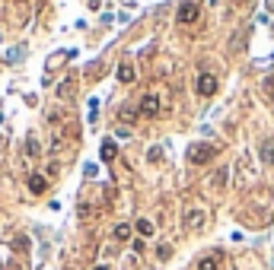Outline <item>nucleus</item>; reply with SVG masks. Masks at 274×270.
Masks as SVG:
<instances>
[{
  "instance_id": "nucleus-14",
  "label": "nucleus",
  "mask_w": 274,
  "mask_h": 270,
  "mask_svg": "<svg viewBox=\"0 0 274 270\" xmlns=\"http://www.w3.org/2000/svg\"><path fill=\"white\" fill-rule=\"evenodd\" d=\"M74 92H76V83L74 80H64L61 86H58V95H61V99H70Z\"/></svg>"
},
{
  "instance_id": "nucleus-8",
  "label": "nucleus",
  "mask_w": 274,
  "mask_h": 270,
  "mask_svg": "<svg viewBox=\"0 0 274 270\" xmlns=\"http://www.w3.org/2000/svg\"><path fill=\"white\" fill-rule=\"evenodd\" d=\"M102 162H112L115 159V156H118V146H115V140H106V143H102Z\"/></svg>"
},
{
  "instance_id": "nucleus-16",
  "label": "nucleus",
  "mask_w": 274,
  "mask_h": 270,
  "mask_svg": "<svg viewBox=\"0 0 274 270\" xmlns=\"http://www.w3.org/2000/svg\"><path fill=\"white\" fill-rule=\"evenodd\" d=\"M226 178H230V172L226 169H217V172H214V188H224Z\"/></svg>"
},
{
  "instance_id": "nucleus-1",
  "label": "nucleus",
  "mask_w": 274,
  "mask_h": 270,
  "mask_svg": "<svg viewBox=\"0 0 274 270\" xmlns=\"http://www.w3.org/2000/svg\"><path fill=\"white\" fill-rule=\"evenodd\" d=\"M214 156H217V146L214 143H192L188 146V162L192 165H204V162H210Z\"/></svg>"
},
{
  "instance_id": "nucleus-18",
  "label": "nucleus",
  "mask_w": 274,
  "mask_h": 270,
  "mask_svg": "<svg viewBox=\"0 0 274 270\" xmlns=\"http://www.w3.org/2000/svg\"><path fill=\"white\" fill-rule=\"evenodd\" d=\"M160 153H162V150H160V146H153V150L147 153V159H150V162H160V159H162V156H160Z\"/></svg>"
},
{
  "instance_id": "nucleus-13",
  "label": "nucleus",
  "mask_w": 274,
  "mask_h": 270,
  "mask_svg": "<svg viewBox=\"0 0 274 270\" xmlns=\"http://www.w3.org/2000/svg\"><path fill=\"white\" fill-rule=\"evenodd\" d=\"M112 235H115L118 242H128V239H131V226H128V223H118L115 229H112Z\"/></svg>"
},
{
  "instance_id": "nucleus-17",
  "label": "nucleus",
  "mask_w": 274,
  "mask_h": 270,
  "mask_svg": "<svg viewBox=\"0 0 274 270\" xmlns=\"http://www.w3.org/2000/svg\"><path fill=\"white\" fill-rule=\"evenodd\" d=\"M156 258H160V261H169V258H172V248H169V245H160V248H156Z\"/></svg>"
},
{
  "instance_id": "nucleus-6",
  "label": "nucleus",
  "mask_w": 274,
  "mask_h": 270,
  "mask_svg": "<svg viewBox=\"0 0 274 270\" xmlns=\"http://www.w3.org/2000/svg\"><path fill=\"white\" fill-rule=\"evenodd\" d=\"M258 156H262V162H264V165H274V137H268V140H262V146H258Z\"/></svg>"
},
{
  "instance_id": "nucleus-2",
  "label": "nucleus",
  "mask_w": 274,
  "mask_h": 270,
  "mask_svg": "<svg viewBox=\"0 0 274 270\" xmlns=\"http://www.w3.org/2000/svg\"><path fill=\"white\" fill-rule=\"evenodd\" d=\"M198 16H201V6L194 3V0H185L182 6H178V13H176V19L182 22V25H192V22H198Z\"/></svg>"
},
{
  "instance_id": "nucleus-19",
  "label": "nucleus",
  "mask_w": 274,
  "mask_h": 270,
  "mask_svg": "<svg viewBox=\"0 0 274 270\" xmlns=\"http://www.w3.org/2000/svg\"><path fill=\"white\" fill-rule=\"evenodd\" d=\"M92 270H108V267H106V264H99V267H92Z\"/></svg>"
},
{
  "instance_id": "nucleus-7",
  "label": "nucleus",
  "mask_w": 274,
  "mask_h": 270,
  "mask_svg": "<svg viewBox=\"0 0 274 270\" xmlns=\"http://www.w3.org/2000/svg\"><path fill=\"white\" fill-rule=\"evenodd\" d=\"M45 188H48L45 175H29V191L32 194H45Z\"/></svg>"
},
{
  "instance_id": "nucleus-5",
  "label": "nucleus",
  "mask_w": 274,
  "mask_h": 270,
  "mask_svg": "<svg viewBox=\"0 0 274 270\" xmlns=\"http://www.w3.org/2000/svg\"><path fill=\"white\" fill-rule=\"evenodd\" d=\"M217 76H214V73H201L198 76V92L201 95H214V92H217Z\"/></svg>"
},
{
  "instance_id": "nucleus-12",
  "label": "nucleus",
  "mask_w": 274,
  "mask_h": 270,
  "mask_svg": "<svg viewBox=\"0 0 274 270\" xmlns=\"http://www.w3.org/2000/svg\"><path fill=\"white\" fill-rule=\"evenodd\" d=\"M220 267V255H208V258H201V264L198 270H217Z\"/></svg>"
},
{
  "instance_id": "nucleus-4",
  "label": "nucleus",
  "mask_w": 274,
  "mask_h": 270,
  "mask_svg": "<svg viewBox=\"0 0 274 270\" xmlns=\"http://www.w3.org/2000/svg\"><path fill=\"white\" fill-rule=\"evenodd\" d=\"M204 223H208V213H204V210H198V207L185 213V229L198 232V229H204Z\"/></svg>"
},
{
  "instance_id": "nucleus-15",
  "label": "nucleus",
  "mask_w": 274,
  "mask_h": 270,
  "mask_svg": "<svg viewBox=\"0 0 274 270\" xmlns=\"http://www.w3.org/2000/svg\"><path fill=\"white\" fill-rule=\"evenodd\" d=\"M26 153H29L32 159H38V156H42V143L36 140V137H29V140H26Z\"/></svg>"
},
{
  "instance_id": "nucleus-11",
  "label": "nucleus",
  "mask_w": 274,
  "mask_h": 270,
  "mask_svg": "<svg viewBox=\"0 0 274 270\" xmlns=\"http://www.w3.org/2000/svg\"><path fill=\"white\" fill-rule=\"evenodd\" d=\"M118 121H122L124 127H131L137 121V108H122V111H118Z\"/></svg>"
},
{
  "instance_id": "nucleus-10",
  "label": "nucleus",
  "mask_w": 274,
  "mask_h": 270,
  "mask_svg": "<svg viewBox=\"0 0 274 270\" xmlns=\"http://www.w3.org/2000/svg\"><path fill=\"white\" fill-rule=\"evenodd\" d=\"M134 229H137V232H140V235H144V239H150V235H153V232H156V226H153L150 220H137V223H134Z\"/></svg>"
},
{
  "instance_id": "nucleus-3",
  "label": "nucleus",
  "mask_w": 274,
  "mask_h": 270,
  "mask_svg": "<svg viewBox=\"0 0 274 270\" xmlns=\"http://www.w3.org/2000/svg\"><path fill=\"white\" fill-rule=\"evenodd\" d=\"M137 115H140V118H156L160 115V99L153 92H147L140 99V105H137Z\"/></svg>"
},
{
  "instance_id": "nucleus-9",
  "label": "nucleus",
  "mask_w": 274,
  "mask_h": 270,
  "mask_svg": "<svg viewBox=\"0 0 274 270\" xmlns=\"http://www.w3.org/2000/svg\"><path fill=\"white\" fill-rule=\"evenodd\" d=\"M118 80H122V83H134V80H137L134 64H122V67H118Z\"/></svg>"
}]
</instances>
